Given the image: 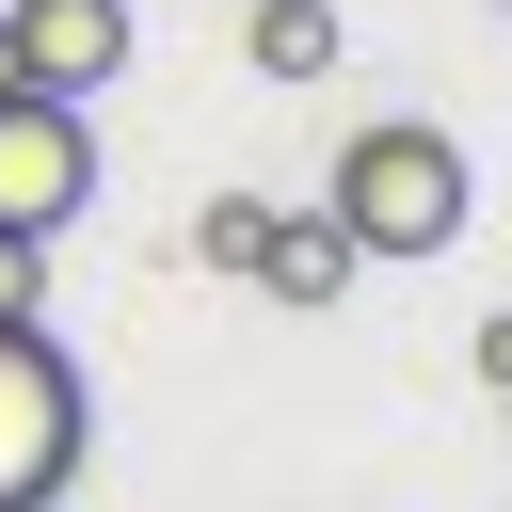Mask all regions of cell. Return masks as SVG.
<instances>
[{
    "label": "cell",
    "instance_id": "cell-1",
    "mask_svg": "<svg viewBox=\"0 0 512 512\" xmlns=\"http://www.w3.org/2000/svg\"><path fill=\"white\" fill-rule=\"evenodd\" d=\"M320 208L352 224V256H448L464 208H480V176H464V144H448L432 112H384V128L336 144V192H320Z\"/></svg>",
    "mask_w": 512,
    "mask_h": 512
},
{
    "label": "cell",
    "instance_id": "cell-2",
    "mask_svg": "<svg viewBox=\"0 0 512 512\" xmlns=\"http://www.w3.org/2000/svg\"><path fill=\"white\" fill-rule=\"evenodd\" d=\"M96 448V400H80V352L48 320H0V512H48Z\"/></svg>",
    "mask_w": 512,
    "mask_h": 512
},
{
    "label": "cell",
    "instance_id": "cell-3",
    "mask_svg": "<svg viewBox=\"0 0 512 512\" xmlns=\"http://www.w3.org/2000/svg\"><path fill=\"white\" fill-rule=\"evenodd\" d=\"M80 208H96V128H80V96L0 80V224L48 240V224H80Z\"/></svg>",
    "mask_w": 512,
    "mask_h": 512
},
{
    "label": "cell",
    "instance_id": "cell-4",
    "mask_svg": "<svg viewBox=\"0 0 512 512\" xmlns=\"http://www.w3.org/2000/svg\"><path fill=\"white\" fill-rule=\"evenodd\" d=\"M0 32H16V80L48 96H96L128 64V0H0Z\"/></svg>",
    "mask_w": 512,
    "mask_h": 512
},
{
    "label": "cell",
    "instance_id": "cell-5",
    "mask_svg": "<svg viewBox=\"0 0 512 512\" xmlns=\"http://www.w3.org/2000/svg\"><path fill=\"white\" fill-rule=\"evenodd\" d=\"M352 272H368V256H352L336 208H272V240H256V288H272V304H336Z\"/></svg>",
    "mask_w": 512,
    "mask_h": 512
},
{
    "label": "cell",
    "instance_id": "cell-6",
    "mask_svg": "<svg viewBox=\"0 0 512 512\" xmlns=\"http://www.w3.org/2000/svg\"><path fill=\"white\" fill-rule=\"evenodd\" d=\"M256 80H336V0H240Z\"/></svg>",
    "mask_w": 512,
    "mask_h": 512
},
{
    "label": "cell",
    "instance_id": "cell-7",
    "mask_svg": "<svg viewBox=\"0 0 512 512\" xmlns=\"http://www.w3.org/2000/svg\"><path fill=\"white\" fill-rule=\"evenodd\" d=\"M256 240H272V192H208L192 208V256L208 272H256Z\"/></svg>",
    "mask_w": 512,
    "mask_h": 512
},
{
    "label": "cell",
    "instance_id": "cell-8",
    "mask_svg": "<svg viewBox=\"0 0 512 512\" xmlns=\"http://www.w3.org/2000/svg\"><path fill=\"white\" fill-rule=\"evenodd\" d=\"M0 320H48V240L0 224Z\"/></svg>",
    "mask_w": 512,
    "mask_h": 512
},
{
    "label": "cell",
    "instance_id": "cell-9",
    "mask_svg": "<svg viewBox=\"0 0 512 512\" xmlns=\"http://www.w3.org/2000/svg\"><path fill=\"white\" fill-rule=\"evenodd\" d=\"M480 384H496V400H512V320H480Z\"/></svg>",
    "mask_w": 512,
    "mask_h": 512
},
{
    "label": "cell",
    "instance_id": "cell-10",
    "mask_svg": "<svg viewBox=\"0 0 512 512\" xmlns=\"http://www.w3.org/2000/svg\"><path fill=\"white\" fill-rule=\"evenodd\" d=\"M0 80H16V32H0Z\"/></svg>",
    "mask_w": 512,
    "mask_h": 512
}]
</instances>
